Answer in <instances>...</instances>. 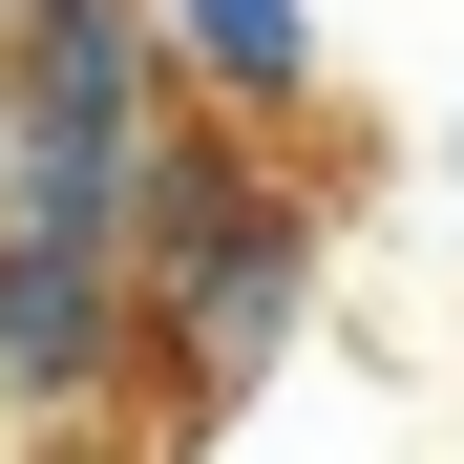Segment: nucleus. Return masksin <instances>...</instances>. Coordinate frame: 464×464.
<instances>
[{
	"instance_id": "obj_2",
	"label": "nucleus",
	"mask_w": 464,
	"mask_h": 464,
	"mask_svg": "<svg viewBox=\"0 0 464 464\" xmlns=\"http://www.w3.org/2000/svg\"><path fill=\"white\" fill-rule=\"evenodd\" d=\"M148 43H169V85L232 106V127H317V85H338L317 0H148Z\"/></svg>"
},
{
	"instance_id": "obj_3",
	"label": "nucleus",
	"mask_w": 464,
	"mask_h": 464,
	"mask_svg": "<svg viewBox=\"0 0 464 464\" xmlns=\"http://www.w3.org/2000/svg\"><path fill=\"white\" fill-rule=\"evenodd\" d=\"M443 190H464V127H443Z\"/></svg>"
},
{
	"instance_id": "obj_1",
	"label": "nucleus",
	"mask_w": 464,
	"mask_h": 464,
	"mask_svg": "<svg viewBox=\"0 0 464 464\" xmlns=\"http://www.w3.org/2000/svg\"><path fill=\"white\" fill-rule=\"evenodd\" d=\"M317 275H338V190L295 169V127L169 106L148 127V190H127V401L232 443L254 380L317 338Z\"/></svg>"
},
{
	"instance_id": "obj_4",
	"label": "nucleus",
	"mask_w": 464,
	"mask_h": 464,
	"mask_svg": "<svg viewBox=\"0 0 464 464\" xmlns=\"http://www.w3.org/2000/svg\"><path fill=\"white\" fill-rule=\"evenodd\" d=\"M0 22H22V0H0Z\"/></svg>"
}]
</instances>
